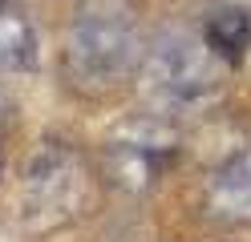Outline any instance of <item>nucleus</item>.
<instances>
[{
    "label": "nucleus",
    "mask_w": 251,
    "mask_h": 242,
    "mask_svg": "<svg viewBox=\"0 0 251 242\" xmlns=\"http://www.w3.org/2000/svg\"><path fill=\"white\" fill-rule=\"evenodd\" d=\"M227 85V61L211 48L207 37L166 32L142 61V89L158 109L182 113L199 109Z\"/></svg>",
    "instance_id": "nucleus-2"
},
{
    "label": "nucleus",
    "mask_w": 251,
    "mask_h": 242,
    "mask_svg": "<svg viewBox=\"0 0 251 242\" xmlns=\"http://www.w3.org/2000/svg\"><path fill=\"white\" fill-rule=\"evenodd\" d=\"M207 214L227 226H251V150L231 157L207 186Z\"/></svg>",
    "instance_id": "nucleus-5"
},
{
    "label": "nucleus",
    "mask_w": 251,
    "mask_h": 242,
    "mask_svg": "<svg viewBox=\"0 0 251 242\" xmlns=\"http://www.w3.org/2000/svg\"><path fill=\"white\" fill-rule=\"evenodd\" d=\"M207 41L227 65H239L251 48V12L243 8H215L207 16Z\"/></svg>",
    "instance_id": "nucleus-7"
},
{
    "label": "nucleus",
    "mask_w": 251,
    "mask_h": 242,
    "mask_svg": "<svg viewBox=\"0 0 251 242\" xmlns=\"http://www.w3.org/2000/svg\"><path fill=\"white\" fill-rule=\"evenodd\" d=\"M0 166H4V157H0Z\"/></svg>",
    "instance_id": "nucleus-9"
},
{
    "label": "nucleus",
    "mask_w": 251,
    "mask_h": 242,
    "mask_svg": "<svg viewBox=\"0 0 251 242\" xmlns=\"http://www.w3.org/2000/svg\"><path fill=\"white\" fill-rule=\"evenodd\" d=\"M37 65V32L28 16L12 4L0 0V69H33Z\"/></svg>",
    "instance_id": "nucleus-6"
},
{
    "label": "nucleus",
    "mask_w": 251,
    "mask_h": 242,
    "mask_svg": "<svg viewBox=\"0 0 251 242\" xmlns=\"http://www.w3.org/2000/svg\"><path fill=\"white\" fill-rule=\"evenodd\" d=\"M178 157V137L162 121H130L105 141V174L126 194H142Z\"/></svg>",
    "instance_id": "nucleus-4"
},
{
    "label": "nucleus",
    "mask_w": 251,
    "mask_h": 242,
    "mask_svg": "<svg viewBox=\"0 0 251 242\" xmlns=\"http://www.w3.org/2000/svg\"><path fill=\"white\" fill-rule=\"evenodd\" d=\"M0 109H4V97H0Z\"/></svg>",
    "instance_id": "nucleus-8"
},
{
    "label": "nucleus",
    "mask_w": 251,
    "mask_h": 242,
    "mask_svg": "<svg viewBox=\"0 0 251 242\" xmlns=\"http://www.w3.org/2000/svg\"><path fill=\"white\" fill-rule=\"evenodd\" d=\"M89 202H93V186H89L85 161L69 145L45 141L25 170V190H21L25 226L33 234L61 230V226L81 218Z\"/></svg>",
    "instance_id": "nucleus-3"
},
{
    "label": "nucleus",
    "mask_w": 251,
    "mask_h": 242,
    "mask_svg": "<svg viewBox=\"0 0 251 242\" xmlns=\"http://www.w3.org/2000/svg\"><path fill=\"white\" fill-rule=\"evenodd\" d=\"M146 61L142 28L130 4L98 0L77 12L65 37V73L85 93H109L130 81Z\"/></svg>",
    "instance_id": "nucleus-1"
}]
</instances>
